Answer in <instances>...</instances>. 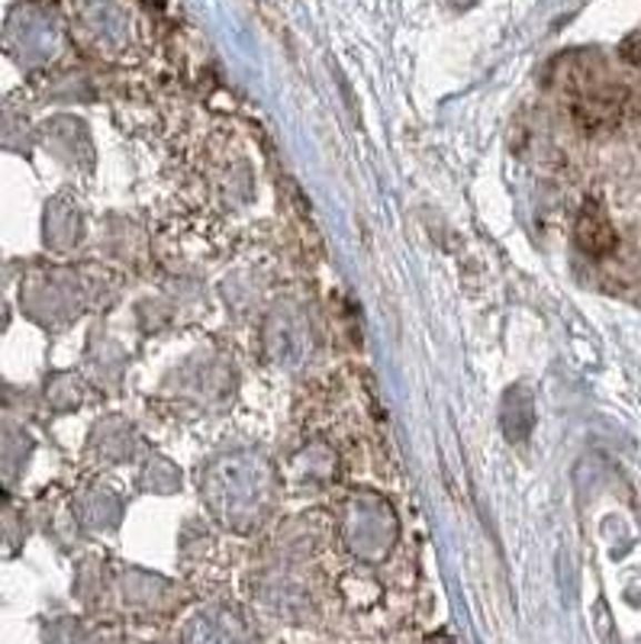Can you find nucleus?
Here are the masks:
<instances>
[{
	"instance_id": "obj_1",
	"label": "nucleus",
	"mask_w": 641,
	"mask_h": 644,
	"mask_svg": "<svg viewBox=\"0 0 641 644\" xmlns=\"http://www.w3.org/2000/svg\"><path fill=\"white\" fill-rule=\"evenodd\" d=\"M578 242L587 255L597 258L610 255V252H615V245H619V235H615V229H612L610 217H607V210H603L597 200H587V203L580 207Z\"/></svg>"
}]
</instances>
